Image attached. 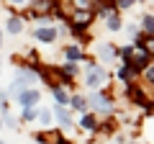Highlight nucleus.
I'll return each instance as SVG.
<instances>
[{"mask_svg": "<svg viewBox=\"0 0 154 144\" xmlns=\"http://www.w3.org/2000/svg\"><path fill=\"white\" fill-rule=\"evenodd\" d=\"M38 118H41V124H49L51 113H49V111H41V113H38Z\"/></svg>", "mask_w": 154, "mask_h": 144, "instance_id": "412c9836", "label": "nucleus"}, {"mask_svg": "<svg viewBox=\"0 0 154 144\" xmlns=\"http://www.w3.org/2000/svg\"><path fill=\"white\" fill-rule=\"evenodd\" d=\"M16 3H26V0H16Z\"/></svg>", "mask_w": 154, "mask_h": 144, "instance_id": "b1692460", "label": "nucleus"}, {"mask_svg": "<svg viewBox=\"0 0 154 144\" xmlns=\"http://www.w3.org/2000/svg\"><path fill=\"white\" fill-rule=\"evenodd\" d=\"M103 80H105L103 67H93V70H90V75H88V85H90V88H98Z\"/></svg>", "mask_w": 154, "mask_h": 144, "instance_id": "f03ea898", "label": "nucleus"}, {"mask_svg": "<svg viewBox=\"0 0 154 144\" xmlns=\"http://www.w3.org/2000/svg\"><path fill=\"white\" fill-rule=\"evenodd\" d=\"M18 100H21V103L26 105V108H31L33 103H38V93H36V90H31V88H28V90H23V93L18 95Z\"/></svg>", "mask_w": 154, "mask_h": 144, "instance_id": "7ed1b4c3", "label": "nucleus"}, {"mask_svg": "<svg viewBox=\"0 0 154 144\" xmlns=\"http://www.w3.org/2000/svg\"><path fill=\"white\" fill-rule=\"evenodd\" d=\"M144 28L149 33H154V16H144Z\"/></svg>", "mask_w": 154, "mask_h": 144, "instance_id": "dca6fc26", "label": "nucleus"}, {"mask_svg": "<svg viewBox=\"0 0 154 144\" xmlns=\"http://www.w3.org/2000/svg\"><path fill=\"white\" fill-rule=\"evenodd\" d=\"M144 52H146V54H154V39H146V41H144Z\"/></svg>", "mask_w": 154, "mask_h": 144, "instance_id": "6ab92c4d", "label": "nucleus"}, {"mask_svg": "<svg viewBox=\"0 0 154 144\" xmlns=\"http://www.w3.org/2000/svg\"><path fill=\"white\" fill-rule=\"evenodd\" d=\"M51 93H54V98L59 100L62 105H64V103H69V98H67V93H64V90L59 88V85H51Z\"/></svg>", "mask_w": 154, "mask_h": 144, "instance_id": "9d476101", "label": "nucleus"}, {"mask_svg": "<svg viewBox=\"0 0 154 144\" xmlns=\"http://www.w3.org/2000/svg\"><path fill=\"white\" fill-rule=\"evenodd\" d=\"M146 77H149V80L154 83V67H149V70H146Z\"/></svg>", "mask_w": 154, "mask_h": 144, "instance_id": "5701e85b", "label": "nucleus"}, {"mask_svg": "<svg viewBox=\"0 0 154 144\" xmlns=\"http://www.w3.org/2000/svg\"><path fill=\"white\" fill-rule=\"evenodd\" d=\"M54 113H57V118H59V121H62V126H69V113H67V108H64V105H57V108H54Z\"/></svg>", "mask_w": 154, "mask_h": 144, "instance_id": "6e6552de", "label": "nucleus"}, {"mask_svg": "<svg viewBox=\"0 0 154 144\" xmlns=\"http://www.w3.org/2000/svg\"><path fill=\"white\" fill-rule=\"evenodd\" d=\"M134 72H136V67H131V64H126V67H123L121 72H118V77H121V80H128V77H131V75H134Z\"/></svg>", "mask_w": 154, "mask_h": 144, "instance_id": "ddd939ff", "label": "nucleus"}, {"mask_svg": "<svg viewBox=\"0 0 154 144\" xmlns=\"http://www.w3.org/2000/svg\"><path fill=\"white\" fill-rule=\"evenodd\" d=\"M67 57H69V59H80V49H77V46H69V49H67Z\"/></svg>", "mask_w": 154, "mask_h": 144, "instance_id": "a211bd4d", "label": "nucleus"}, {"mask_svg": "<svg viewBox=\"0 0 154 144\" xmlns=\"http://www.w3.org/2000/svg\"><path fill=\"white\" fill-rule=\"evenodd\" d=\"M51 5H54L51 0H33V3H31V11L36 13V16H41V13H49Z\"/></svg>", "mask_w": 154, "mask_h": 144, "instance_id": "39448f33", "label": "nucleus"}, {"mask_svg": "<svg viewBox=\"0 0 154 144\" xmlns=\"http://www.w3.org/2000/svg\"><path fill=\"white\" fill-rule=\"evenodd\" d=\"M36 39H38V41H46V44H51V41L57 39V31H54V28H38V31H36Z\"/></svg>", "mask_w": 154, "mask_h": 144, "instance_id": "423d86ee", "label": "nucleus"}, {"mask_svg": "<svg viewBox=\"0 0 154 144\" xmlns=\"http://www.w3.org/2000/svg\"><path fill=\"white\" fill-rule=\"evenodd\" d=\"M134 3H136V0H118V5H121V8H131Z\"/></svg>", "mask_w": 154, "mask_h": 144, "instance_id": "4be33fe9", "label": "nucleus"}, {"mask_svg": "<svg viewBox=\"0 0 154 144\" xmlns=\"http://www.w3.org/2000/svg\"><path fill=\"white\" fill-rule=\"evenodd\" d=\"M108 28H110V31H118V28H121V18L116 16V13L108 16Z\"/></svg>", "mask_w": 154, "mask_h": 144, "instance_id": "f8f14e48", "label": "nucleus"}, {"mask_svg": "<svg viewBox=\"0 0 154 144\" xmlns=\"http://www.w3.org/2000/svg\"><path fill=\"white\" fill-rule=\"evenodd\" d=\"M90 105H95L98 111H110L113 100H110V98H105L103 93H93V98H90Z\"/></svg>", "mask_w": 154, "mask_h": 144, "instance_id": "f257e3e1", "label": "nucleus"}, {"mask_svg": "<svg viewBox=\"0 0 154 144\" xmlns=\"http://www.w3.org/2000/svg\"><path fill=\"white\" fill-rule=\"evenodd\" d=\"M0 144H3V142H0Z\"/></svg>", "mask_w": 154, "mask_h": 144, "instance_id": "393cba45", "label": "nucleus"}, {"mask_svg": "<svg viewBox=\"0 0 154 144\" xmlns=\"http://www.w3.org/2000/svg\"><path fill=\"white\" fill-rule=\"evenodd\" d=\"M69 105H72V108H80V111H82V108H85L88 103H85V98H80V95H75V98H69Z\"/></svg>", "mask_w": 154, "mask_h": 144, "instance_id": "4468645a", "label": "nucleus"}, {"mask_svg": "<svg viewBox=\"0 0 154 144\" xmlns=\"http://www.w3.org/2000/svg\"><path fill=\"white\" fill-rule=\"evenodd\" d=\"M23 118L33 121V118H36V111H33V108H23Z\"/></svg>", "mask_w": 154, "mask_h": 144, "instance_id": "aec40b11", "label": "nucleus"}, {"mask_svg": "<svg viewBox=\"0 0 154 144\" xmlns=\"http://www.w3.org/2000/svg\"><path fill=\"white\" fill-rule=\"evenodd\" d=\"M95 126H98V124H95L93 116H85L82 118V129H88V131H90V129H95Z\"/></svg>", "mask_w": 154, "mask_h": 144, "instance_id": "2eb2a0df", "label": "nucleus"}, {"mask_svg": "<svg viewBox=\"0 0 154 144\" xmlns=\"http://www.w3.org/2000/svg\"><path fill=\"white\" fill-rule=\"evenodd\" d=\"M128 98H131V100H136L139 105H146V98H144V93H141L139 88H128Z\"/></svg>", "mask_w": 154, "mask_h": 144, "instance_id": "1a4fd4ad", "label": "nucleus"}, {"mask_svg": "<svg viewBox=\"0 0 154 144\" xmlns=\"http://www.w3.org/2000/svg\"><path fill=\"white\" fill-rule=\"evenodd\" d=\"M21 28H23L21 18H11V21H8V31H11V33H21Z\"/></svg>", "mask_w": 154, "mask_h": 144, "instance_id": "9b49d317", "label": "nucleus"}, {"mask_svg": "<svg viewBox=\"0 0 154 144\" xmlns=\"http://www.w3.org/2000/svg\"><path fill=\"white\" fill-rule=\"evenodd\" d=\"M72 3H75V8H80V11H85V8L93 5V0H72Z\"/></svg>", "mask_w": 154, "mask_h": 144, "instance_id": "f3484780", "label": "nucleus"}, {"mask_svg": "<svg viewBox=\"0 0 154 144\" xmlns=\"http://www.w3.org/2000/svg\"><path fill=\"white\" fill-rule=\"evenodd\" d=\"M98 54L103 57L105 62H113V57H116V49H113L110 44H100V46H98Z\"/></svg>", "mask_w": 154, "mask_h": 144, "instance_id": "0eeeda50", "label": "nucleus"}, {"mask_svg": "<svg viewBox=\"0 0 154 144\" xmlns=\"http://www.w3.org/2000/svg\"><path fill=\"white\" fill-rule=\"evenodd\" d=\"M131 57H134V64H136V67H146L149 64V54L144 49H131ZM131 57H128V59H131Z\"/></svg>", "mask_w": 154, "mask_h": 144, "instance_id": "20e7f679", "label": "nucleus"}]
</instances>
